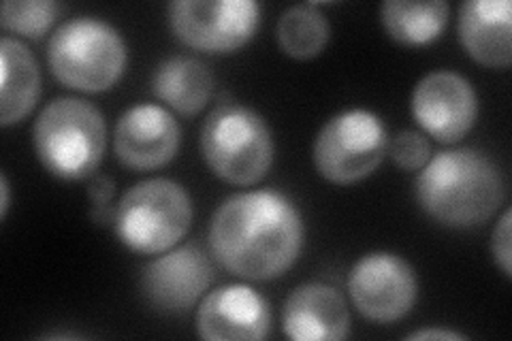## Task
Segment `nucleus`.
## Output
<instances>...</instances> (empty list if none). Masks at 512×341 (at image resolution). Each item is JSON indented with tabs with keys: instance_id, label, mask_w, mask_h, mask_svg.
<instances>
[{
	"instance_id": "nucleus-23",
	"label": "nucleus",
	"mask_w": 512,
	"mask_h": 341,
	"mask_svg": "<svg viewBox=\"0 0 512 341\" xmlns=\"http://www.w3.org/2000/svg\"><path fill=\"white\" fill-rule=\"evenodd\" d=\"M116 197V182L109 175H92L88 182V199L92 207H109Z\"/></svg>"
},
{
	"instance_id": "nucleus-25",
	"label": "nucleus",
	"mask_w": 512,
	"mask_h": 341,
	"mask_svg": "<svg viewBox=\"0 0 512 341\" xmlns=\"http://www.w3.org/2000/svg\"><path fill=\"white\" fill-rule=\"evenodd\" d=\"M0 194H3V201H0V218H7V211L11 205V186H9V177L7 173L0 175Z\"/></svg>"
},
{
	"instance_id": "nucleus-20",
	"label": "nucleus",
	"mask_w": 512,
	"mask_h": 341,
	"mask_svg": "<svg viewBox=\"0 0 512 341\" xmlns=\"http://www.w3.org/2000/svg\"><path fill=\"white\" fill-rule=\"evenodd\" d=\"M60 9L56 0H7L0 9V24L15 35L41 39L54 26Z\"/></svg>"
},
{
	"instance_id": "nucleus-19",
	"label": "nucleus",
	"mask_w": 512,
	"mask_h": 341,
	"mask_svg": "<svg viewBox=\"0 0 512 341\" xmlns=\"http://www.w3.org/2000/svg\"><path fill=\"white\" fill-rule=\"evenodd\" d=\"M276 37L280 50L297 60H312L323 54L331 39V24L316 3L288 7L278 20Z\"/></svg>"
},
{
	"instance_id": "nucleus-14",
	"label": "nucleus",
	"mask_w": 512,
	"mask_h": 341,
	"mask_svg": "<svg viewBox=\"0 0 512 341\" xmlns=\"http://www.w3.org/2000/svg\"><path fill=\"white\" fill-rule=\"evenodd\" d=\"M282 329L295 341H338L350 337L352 318L338 288L310 282L297 286L284 301Z\"/></svg>"
},
{
	"instance_id": "nucleus-13",
	"label": "nucleus",
	"mask_w": 512,
	"mask_h": 341,
	"mask_svg": "<svg viewBox=\"0 0 512 341\" xmlns=\"http://www.w3.org/2000/svg\"><path fill=\"white\" fill-rule=\"evenodd\" d=\"M195 327L207 341H261L271 333V310L259 290L227 284L201 299Z\"/></svg>"
},
{
	"instance_id": "nucleus-24",
	"label": "nucleus",
	"mask_w": 512,
	"mask_h": 341,
	"mask_svg": "<svg viewBox=\"0 0 512 341\" xmlns=\"http://www.w3.org/2000/svg\"><path fill=\"white\" fill-rule=\"evenodd\" d=\"M406 339H412V341H419V339H427V341H431V339H440V341H444V339H448V341H459V339H468V335H463V333H457V331H451V329H440V327H429V329H419V331H414V333H410V335H406Z\"/></svg>"
},
{
	"instance_id": "nucleus-5",
	"label": "nucleus",
	"mask_w": 512,
	"mask_h": 341,
	"mask_svg": "<svg viewBox=\"0 0 512 341\" xmlns=\"http://www.w3.org/2000/svg\"><path fill=\"white\" fill-rule=\"evenodd\" d=\"M47 64L62 86L99 94L122 79L128 47L116 26L79 15L54 30L47 43Z\"/></svg>"
},
{
	"instance_id": "nucleus-21",
	"label": "nucleus",
	"mask_w": 512,
	"mask_h": 341,
	"mask_svg": "<svg viewBox=\"0 0 512 341\" xmlns=\"http://www.w3.org/2000/svg\"><path fill=\"white\" fill-rule=\"evenodd\" d=\"M389 154L399 169L421 171L431 158V145L419 131H399L389 141Z\"/></svg>"
},
{
	"instance_id": "nucleus-3",
	"label": "nucleus",
	"mask_w": 512,
	"mask_h": 341,
	"mask_svg": "<svg viewBox=\"0 0 512 341\" xmlns=\"http://www.w3.org/2000/svg\"><path fill=\"white\" fill-rule=\"evenodd\" d=\"M41 165L64 182L92 177L105 158L107 124L101 109L75 96L47 103L32 126Z\"/></svg>"
},
{
	"instance_id": "nucleus-10",
	"label": "nucleus",
	"mask_w": 512,
	"mask_h": 341,
	"mask_svg": "<svg viewBox=\"0 0 512 341\" xmlns=\"http://www.w3.org/2000/svg\"><path fill=\"white\" fill-rule=\"evenodd\" d=\"M216 278L214 265L197 243L175 246L141 269V297L154 312L182 316L190 312Z\"/></svg>"
},
{
	"instance_id": "nucleus-4",
	"label": "nucleus",
	"mask_w": 512,
	"mask_h": 341,
	"mask_svg": "<svg viewBox=\"0 0 512 341\" xmlns=\"http://www.w3.org/2000/svg\"><path fill=\"white\" fill-rule=\"evenodd\" d=\"M201 156L210 171L233 186L259 184L274 165L276 143L259 111L242 103H220L201 128Z\"/></svg>"
},
{
	"instance_id": "nucleus-18",
	"label": "nucleus",
	"mask_w": 512,
	"mask_h": 341,
	"mask_svg": "<svg viewBox=\"0 0 512 341\" xmlns=\"http://www.w3.org/2000/svg\"><path fill=\"white\" fill-rule=\"evenodd\" d=\"M448 13L451 7L446 0H387L380 7V20L395 43L423 47L442 37Z\"/></svg>"
},
{
	"instance_id": "nucleus-7",
	"label": "nucleus",
	"mask_w": 512,
	"mask_h": 341,
	"mask_svg": "<svg viewBox=\"0 0 512 341\" xmlns=\"http://www.w3.org/2000/svg\"><path fill=\"white\" fill-rule=\"evenodd\" d=\"M387 154V126L370 109L335 113L318 131L312 150L318 175L338 186H350L370 177Z\"/></svg>"
},
{
	"instance_id": "nucleus-8",
	"label": "nucleus",
	"mask_w": 512,
	"mask_h": 341,
	"mask_svg": "<svg viewBox=\"0 0 512 341\" xmlns=\"http://www.w3.org/2000/svg\"><path fill=\"white\" fill-rule=\"evenodd\" d=\"M167 15L175 37L207 54L242 50L261 26V5L254 0H175Z\"/></svg>"
},
{
	"instance_id": "nucleus-17",
	"label": "nucleus",
	"mask_w": 512,
	"mask_h": 341,
	"mask_svg": "<svg viewBox=\"0 0 512 341\" xmlns=\"http://www.w3.org/2000/svg\"><path fill=\"white\" fill-rule=\"evenodd\" d=\"M214 73L205 62L188 56H173L158 64L152 90L182 116H197L214 94Z\"/></svg>"
},
{
	"instance_id": "nucleus-6",
	"label": "nucleus",
	"mask_w": 512,
	"mask_h": 341,
	"mask_svg": "<svg viewBox=\"0 0 512 341\" xmlns=\"http://www.w3.org/2000/svg\"><path fill=\"white\" fill-rule=\"evenodd\" d=\"M195 216L190 194L167 177L128 188L116 205L114 233L122 246L137 254H163L186 237Z\"/></svg>"
},
{
	"instance_id": "nucleus-2",
	"label": "nucleus",
	"mask_w": 512,
	"mask_h": 341,
	"mask_svg": "<svg viewBox=\"0 0 512 341\" xmlns=\"http://www.w3.org/2000/svg\"><path fill=\"white\" fill-rule=\"evenodd\" d=\"M414 197L429 218L448 229L485 224L506 199V177L476 148L446 150L429 158L416 177Z\"/></svg>"
},
{
	"instance_id": "nucleus-1",
	"label": "nucleus",
	"mask_w": 512,
	"mask_h": 341,
	"mask_svg": "<svg viewBox=\"0 0 512 341\" xmlns=\"http://www.w3.org/2000/svg\"><path fill=\"white\" fill-rule=\"evenodd\" d=\"M306 224L295 201L280 190H248L224 199L212 216V256L242 280L269 282L301 256Z\"/></svg>"
},
{
	"instance_id": "nucleus-9",
	"label": "nucleus",
	"mask_w": 512,
	"mask_h": 341,
	"mask_svg": "<svg viewBox=\"0 0 512 341\" xmlns=\"http://www.w3.org/2000/svg\"><path fill=\"white\" fill-rule=\"evenodd\" d=\"M348 295L363 318L389 324L412 312L419 299V278L404 256L372 252L352 265Z\"/></svg>"
},
{
	"instance_id": "nucleus-22",
	"label": "nucleus",
	"mask_w": 512,
	"mask_h": 341,
	"mask_svg": "<svg viewBox=\"0 0 512 341\" xmlns=\"http://www.w3.org/2000/svg\"><path fill=\"white\" fill-rule=\"evenodd\" d=\"M510 209H504L502 218L498 220L493 229L491 237V254L495 258V263L502 269L506 278L512 275V235H510Z\"/></svg>"
},
{
	"instance_id": "nucleus-16",
	"label": "nucleus",
	"mask_w": 512,
	"mask_h": 341,
	"mask_svg": "<svg viewBox=\"0 0 512 341\" xmlns=\"http://www.w3.org/2000/svg\"><path fill=\"white\" fill-rule=\"evenodd\" d=\"M0 67V124L9 128L37 107L43 81L37 58L18 39L3 37L0 41Z\"/></svg>"
},
{
	"instance_id": "nucleus-11",
	"label": "nucleus",
	"mask_w": 512,
	"mask_h": 341,
	"mask_svg": "<svg viewBox=\"0 0 512 341\" xmlns=\"http://www.w3.org/2000/svg\"><path fill=\"white\" fill-rule=\"evenodd\" d=\"M412 116L421 131L453 145L466 137L478 118V96L468 77L455 71H434L412 90Z\"/></svg>"
},
{
	"instance_id": "nucleus-15",
	"label": "nucleus",
	"mask_w": 512,
	"mask_h": 341,
	"mask_svg": "<svg viewBox=\"0 0 512 341\" xmlns=\"http://www.w3.org/2000/svg\"><path fill=\"white\" fill-rule=\"evenodd\" d=\"M459 41L468 56L489 69L512 62L510 0H468L459 9Z\"/></svg>"
},
{
	"instance_id": "nucleus-12",
	"label": "nucleus",
	"mask_w": 512,
	"mask_h": 341,
	"mask_svg": "<svg viewBox=\"0 0 512 341\" xmlns=\"http://www.w3.org/2000/svg\"><path fill=\"white\" fill-rule=\"evenodd\" d=\"M182 145V128L163 105L139 103L126 109L114 131L116 158L131 171H154L169 165Z\"/></svg>"
}]
</instances>
